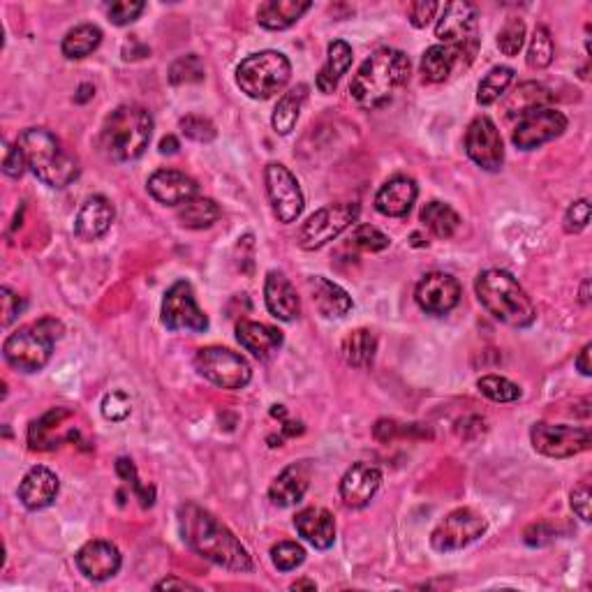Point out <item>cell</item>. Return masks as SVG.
Returning a JSON list of instances; mask_svg holds the SVG:
<instances>
[{"mask_svg":"<svg viewBox=\"0 0 592 592\" xmlns=\"http://www.w3.org/2000/svg\"><path fill=\"white\" fill-rule=\"evenodd\" d=\"M179 525L185 544L204 560L229 572H253V558L241 539L197 502L179 507Z\"/></svg>","mask_w":592,"mask_h":592,"instance_id":"cell-1","label":"cell"},{"mask_svg":"<svg viewBox=\"0 0 592 592\" xmlns=\"http://www.w3.org/2000/svg\"><path fill=\"white\" fill-rule=\"evenodd\" d=\"M410 58L401 49H377L354 74L350 95L359 107H384L410 79Z\"/></svg>","mask_w":592,"mask_h":592,"instance_id":"cell-2","label":"cell"},{"mask_svg":"<svg viewBox=\"0 0 592 592\" xmlns=\"http://www.w3.org/2000/svg\"><path fill=\"white\" fill-rule=\"evenodd\" d=\"M475 292L481 306L495 320L512 329H528L537 320V308L528 292L509 271L486 269L475 280Z\"/></svg>","mask_w":592,"mask_h":592,"instance_id":"cell-3","label":"cell"},{"mask_svg":"<svg viewBox=\"0 0 592 592\" xmlns=\"http://www.w3.org/2000/svg\"><path fill=\"white\" fill-rule=\"evenodd\" d=\"M17 144L24 151L26 165L49 188H68L79 176V160L70 153L54 132L47 128H28Z\"/></svg>","mask_w":592,"mask_h":592,"instance_id":"cell-4","label":"cell"},{"mask_svg":"<svg viewBox=\"0 0 592 592\" xmlns=\"http://www.w3.org/2000/svg\"><path fill=\"white\" fill-rule=\"evenodd\" d=\"M153 116L139 105H121L105 118L100 128V151L114 162L142 158L153 137Z\"/></svg>","mask_w":592,"mask_h":592,"instance_id":"cell-5","label":"cell"},{"mask_svg":"<svg viewBox=\"0 0 592 592\" xmlns=\"http://www.w3.org/2000/svg\"><path fill=\"white\" fill-rule=\"evenodd\" d=\"M65 327L56 317H42V320L26 324L5 338L3 357L19 373H37L49 364L51 354L58 340L63 338Z\"/></svg>","mask_w":592,"mask_h":592,"instance_id":"cell-6","label":"cell"},{"mask_svg":"<svg viewBox=\"0 0 592 592\" xmlns=\"http://www.w3.org/2000/svg\"><path fill=\"white\" fill-rule=\"evenodd\" d=\"M292 63L280 51L266 49L243 58L236 68V84L248 98L269 100L290 84Z\"/></svg>","mask_w":592,"mask_h":592,"instance_id":"cell-7","label":"cell"},{"mask_svg":"<svg viewBox=\"0 0 592 592\" xmlns=\"http://www.w3.org/2000/svg\"><path fill=\"white\" fill-rule=\"evenodd\" d=\"M195 368L204 380L229 391L248 387L250 380H253V368H250L248 361L241 354L218 345L197 350Z\"/></svg>","mask_w":592,"mask_h":592,"instance_id":"cell-8","label":"cell"},{"mask_svg":"<svg viewBox=\"0 0 592 592\" xmlns=\"http://www.w3.org/2000/svg\"><path fill=\"white\" fill-rule=\"evenodd\" d=\"M359 204L357 202H340L329 204L324 209L315 211L299 229V246L303 250H320L338 239L347 227H352L359 220Z\"/></svg>","mask_w":592,"mask_h":592,"instance_id":"cell-9","label":"cell"},{"mask_svg":"<svg viewBox=\"0 0 592 592\" xmlns=\"http://www.w3.org/2000/svg\"><path fill=\"white\" fill-rule=\"evenodd\" d=\"M264 185H266V197H269L271 211L283 225H292L299 220L306 206L303 199V190L296 176L280 162H271L264 169Z\"/></svg>","mask_w":592,"mask_h":592,"instance_id":"cell-10","label":"cell"},{"mask_svg":"<svg viewBox=\"0 0 592 592\" xmlns=\"http://www.w3.org/2000/svg\"><path fill=\"white\" fill-rule=\"evenodd\" d=\"M435 37L442 44L463 49L470 58H475L479 47L477 7L472 3H465V0L444 5L438 26H435Z\"/></svg>","mask_w":592,"mask_h":592,"instance_id":"cell-11","label":"cell"},{"mask_svg":"<svg viewBox=\"0 0 592 592\" xmlns=\"http://www.w3.org/2000/svg\"><path fill=\"white\" fill-rule=\"evenodd\" d=\"M488 528L486 518L470 507H458L454 512H449L438 523V528L431 535V546L438 553H451L461 551L465 546L484 535Z\"/></svg>","mask_w":592,"mask_h":592,"instance_id":"cell-12","label":"cell"},{"mask_svg":"<svg viewBox=\"0 0 592 592\" xmlns=\"http://www.w3.org/2000/svg\"><path fill=\"white\" fill-rule=\"evenodd\" d=\"M162 324L169 331L204 333L209 329V317L197 306L195 292L188 280H176L162 299Z\"/></svg>","mask_w":592,"mask_h":592,"instance_id":"cell-13","label":"cell"},{"mask_svg":"<svg viewBox=\"0 0 592 592\" xmlns=\"http://www.w3.org/2000/svg\"><path fill=\"white\" fill-rule=\"evenodd\" d=\"M530 440L537 454L549 458H572L590 449L592 435L588 428L539 421V424L532 426Z\"/></svg>","mask_w":592,"mask_h":592,"instance_id":"cell-14","label":"cell"},{"mask_svg":"<svg viewBox=\"0 0 592 592\" xmlns=\"http://www.w3.org/2000/svg\"><path fill=\"white\" fill-rule=\"evenodd\" d=\"M465 153L486 172H498L505 165V144L493 118L477 116L465 132Z\"/></svg>","mask_w":592,"mask_h":592,"instance_id":"cell-15","label":"cell"},{"mask_svg":"<svg viewBox=\"0 0 592 592\" xmlns=\"http://www.w3.org/2000/svg\"><path fill=\"white\" fill-rule=\"evenodd\" d=\"M565 130L567 116L558 109L546 107L518 118L516 128L512 132V142L516 148H521V151H535V148L558 139Z\"/></svg>","mask_w":592,"mask_h":592,"instance_id":"cell-16","label":"cell"},{"mask_svg":"<svg viewBox=\"0 0 592 592\" xmlns=\"http://www.w3.org/2000/svg\"><path fill=\"white\" fill-rule=\"evenodd\" d=\"M414 299H417V306L428 315H447L461 301V283L451 273H426L419 280L417 290H414Z\"/></svg>","mask_w":592,"mask_h":592,"instance_id":"cell-17","label":"cell"},{"mask_svg":"<svg viewBox=\"0 0 592 592\" xmlns=\"http://www.w3.org/2000/svg\"><path fill=\"white\" fill-rule=\"evenodd\" d=\"M77 567L79 572L86 576L88 581L102 583L114 579L118 569L123 565L121 551L116 549V544L107 542V539H93V542H86L77 551Z\"/></svg>","mask_w":592,"mask_h":592,"instance_id":"cell-18","label":"cell"},{"mask_svg":"<svg viewBox=\"0 0 592 592\" xmlns=\"http://www.w3.org/2000/svg\"><path fill=\"white\" fill-rule=\"evenodd\" d=\"M382 486V470L370 463H354L340 479V498L345 507L364 509Z\"/></svg>","mask_w":592,"mask_h":592,"instance_id":"cell-19","label":"cell"},{"mask_svg":"<svg viewBox=\"0 0 592 592\" xmlns=\"http://www.w3.org/2000/svg\"><path fill=\"white\" fill-rule=\"evenodd\" d=\"M146 188L155 202L165 206H181L197 197L199 185L192 176L179 172V169H158L148 176Z\"/></svg>","mask_w":592,"mask_h":592,"instance_id":"cell-20","label":"cell"},{"mask_svg":"<svg viewBox=\"0 0 592 592\" xmlns=\"http://www.w3.org/2000/svg\"><path fill=\"white\" fill-rule=\"evenodd\" d=\"M58 491H61V481H58L56 472L44 468V465H35L24 475L19 484V500L21 505L31 512H40V509H47L54 505L58 498Z\"/></svg>","mask_w":592,"mask_h":592,"instance_id":"cell-21","label":"cell"},{"mask_svg":"<svg viewBox=\"0 0 592 592\" xmlns=\"http://www.w3.org/2000/svg\"><path fill=\"white\" fill-rule=\"evenodd\" d=\"M310 477H313V465L308 461L287 465V468L280 472L269 486V498L273 505L276 507L299 505L310 486Z\"/></svg>","mask_w":592,"mask_h":592,"instance_id":"cell-22","label":"cell"},{"mask_svg":"<svg viewBox=\"0 0 592 592\" xmlns=\"http://www.w3.org/2000/svg\"><path fill=\"white\" fill-rule=\"evenodd\" d=\"M264 303L280 322H292L301 315V299L285 273L269 271L264 280Z\"/></svg>","mask_w":592,"mask_h":592,"instance_id":"cell-23","label":"cell"},{"mask_svg":"<svg viewBox=\"0 0 592 592\" xmlns=\"http://www.w3.org/2000/svg\"><path fill=\"white\" fill-rule=\"evenodd\" d=\"M114 216V206H111L107 197H88L86 202L81 204L77 220H74V234H77L81 241H98L109 232Z\"/></svg>","mask_w":592,"mask_h":592,"instance_id":"cell-24","label":"cell"},{"mask_svg":"<svg viewBox=\"0 0 592 592\" xmlns=\"http://www.w3.org/2000/svg\"><path fill=\"white\" fill-rule=\"evenodd\" d=\"M419 197V188L410 176H394L375 195V209L387 218H405Z\"/></svg>","mask_w":592,"mask_h":592,"instance_id":"cell-25","label":"cell"},{"mask_svg":"<svg viewBox=\"0 0 592 592\" xmlns=\"http://www.w3.org/2000/svg\"><path fill=\"white\" fill-rule=\"evenodd\" d=\"M294 528L315 549L327 551L336 542V521L324 507H306L294 516Z\"/></svg>","mask_w":592,"mask_h":592,"instance_id":"cell-26","label":"cell"},{"mask_svg":"<svg viewBox=\"0 0 592 592\" xmlns=\"http://www.w3.org/2000/svg\"><path fill=\"white\" fill-rule=\"evenodd\" d=\"M236 340H239L243 350H248L257 359L271 357L273 352L280 350L283 345V331L271 327V324L241 320L236 324Z\"/></svg>","mask_w":592,"mask_h":592,"instance_id":"cell-27","label":"cell"},{"mask_svg":"<svg viewBox=\"0 0 592 592\" xmlns=\"http://www.w3.org/2000/svg\"><path fill=\"white\" fill-rule=\"evenodd\" d=\"M465 61H472V58L465 54L463 49L449 47V44H433V47L426 49L424 58H421V77L428 84H442L447 81L456 68H461Z\"/></svg>","mask_w":592,"mask_h":592,"instance_id":"cell-28","label":"cell"},{"mask_svg":"<svg viewBox=\"0 0 592 592\" xmlns=\"http://www.w3.org/2000/svg\"><path fill=\"white\" fill-rule=\"evenodd\" d=\"M313 3L310 0H266L257 7V21L266 31H285L292 28Z\"/></svg>","mask_w":592,"mask_h":592,"instance_id":"cell-29","label":"cell"},{"mask_svg":"<svg viewBox=\"0 0 592 592\" xmlns=\"http://www.w3.org/2000/svg\"><path fill=\"white\" fill-rule=\"evenodd\" d=\"M553 93L544 84H537V81H525V84H518L512 93L507 95L502 111H505V118H523L532 114V111L551 107Z\"/></svg>","mask_w":592,"mask_h":592,"instance_id":"cell-30","label":"cell"},{"mask_svg":"<svg viewBox=\"0 0 592 592\" xmlns=\"http://www.w3.org/2000/svg\"><path fill=\"white\" fill-rule=\"evenodd\" d=\"M308 290L310 296H313L315 308L320 310V315L324 317H345L352 310V296L347 294L343 287L331 283L329 278L322 276H313L308 278Z\"/></svg>","mask_w":592,"mask_h":592,"instance_id":"cell-31","label":"cell"},{"mask_svg":"<svg viewBox=\"0 0 592 592\" xmlns=\"http://www.w3.org/2000/svg\"><path fill=\"white\" fill-rule=\"evenodd\" d=\"M352 68V47L345 40H333L327 49V63L322 65L320 74H317V88L320 93L329 95L338 88L340 79L345 77L347 70Z\"/></svg>","mask_w":592,"mask_h":592,"instance_id":"cell-32","label":"cell"},{"mask_svg":"<svg viewBox=\"0 0 592 592\" xmlns=\"http://www.w3.org/2000/svg\"><path fill=\"white\" fill-rule=\"evenodd\" d=\"M308 100V86L306 84H299L287 91L283 98L278 100L276 109H273V116H271V125L273 130L278 132V135H290L294 130L296 121H299L301 116V109L306 105Z\"/></svg>","mask_w":592,"mask_h":592,"instance_id":"cell-33","label":"cell"},{"mask_svg":"<svg viewBox=\"0 0 592 592\" xmlns=\"http://www.w3.org/2000/svg\"><path fill=\"white\" fill-rule=\"evenodd\" d=\"M419 220L435 239H451L461 227V216L444 202H428L421 209Z\"/></svg>","mask_w":592,"mask_h":592,"instance_id":"cell-34","label":"cell"},{"mask_svg":"<svg viewBox=\"0 0 592 592\" xmlns=\"http://www.w3.org/2000/svg\"><path fill=\"white\" fill-rule=\"evenodd\" d=\"M343 359L347 366L352 368H368L373 364L375 352H377V338L370 329H357L347 333L343 345H340Z\"/></svg>","mask_w":592,"mask_h":592,"instance_id":"cell-35","label":"cell"},{"mask_svg":"<svg viewBox=\"0 0 592 592\" xmlns=\"http://www.w3.org/2000/svg\"><path fill=\"white\" fill-rule=\"evenodd\" d=\"M100 42H102V31L98 26L81 24V26H74L72 31L65 33L61 51H63L65 58H70V61H79V58L91 56L93 51L100 47Z\"/></svg>","mask_w":592,"mask_h":592,"instance_id":"cell-36","label":"cell"},{"mask_svg":"<svg viewBox=\"0 0 592 592\" xmlns=\"http://www.w3.org/2000/svg\"><path fill=\"white\" fill-rule=\"evenodd\" d=\"M222 216V209L213 202L211 197H192L190 202L181 204L179 213H176V218L183 227L188 229H206L211 227L213 222H218Z\"/></svg>","mask_w":592,"mask_h":592,"instance_id":"cell-37","label":"cell"},{"mask_svg":"<svg viewBox=\"0 0 592 592\" xmlns=\"http://www.w3.org/2000/svg\"><path fill=\"white\" fill-rule=\"evenodd\" d=\"M68 417L70 410L56 407V410L44 414L40 421H33L31 428H28V444H31V449H56V442L51 438V433H54L56 428H61V424Z\"/></svg>","mask_w":592,"mask_h":592,"instance_id":"cell-38","label":"cell"},{"mask_svg":"<svg viewBox=\"0 0 592 592\" xmlns=\"http://www.w3.org/2000/svg\"><path fill=\"white\" fill-rule=\"evenodd\" d=\"M512 84H514V70L507 68V65H498V68H493L484 79L479 81L477 102L484 107L495 105V102L509 91V86Z\"/></svg>","mask_w":592,"mask_h":592,"instance_id":"cell-39","label":"cell"},{"mask_svg":"<svg viewBox=\"0 0 592 592\" xmlns=\"http://www.w3.org/2000/svg\"><path fill=\"white\" fill-rule=\"evenodd\" d=\"M553 58H555V44H553L551 31L546 26H537L535 33H532L525 61H528L532 70H546L553 63Z\"/></svg>","mask_w":592,"mask_h":592,"instance_id":"cell-40","label":"cell"},{"mask_svg":"<svg viewBox=\"0 0 592 592\" xmlns=\"http://www.w3.org/2000/svg\"><path fill=\"white\" fill-rule=\"evenodd\" d=\"M477 389L488 398V401H493V403H514L523 394L521 387H518L516 382L507 380V377H502V375L479 377Z\"/></svg>","mask_w":592,"mask_h":592,"instance_id":"cell-41","label":"cell"},{"mask_svg":"<svg viewBox=\"0 0 592 592\" xmlns=\"http://www.w3.org/2000/svg\"><path fill=\"white\" fill-rule=\"evenodd\" d=\"M204 77H206L204 63L199 61L197 54L181 56L179 61H174L172 68H169V81H172L174 86L199 84V81H204Z\"/></svg>","mask_w":592,"mask_h":592,"instance_id":"cell-42","label":"cell"},{"mask_svg":"<svg viewBox=\"0 0 592 592\" xmlns=\"http://www.w3.org/2000/svg\"><path fill=\"white\" fill-rule=\"evenodd\" d=\"M271 560L278 572H294L306 560V549L296 542H278L271 549Z\"/></svg>","mask_w":592,"mask_h":592,"instance_id":"cell-43","label":"cell"},{"mask_svg":"<svg viewBox=\"0 0 592 592\" xmlns=\"http://www.w3.org/2000/svg\"><path fill=\"white\" fill-rule=\"evenodd\" d=\"M525 44V24L523 19L518 17H509L505 21V26L500 28L498 33V47L505 56H516L518 51L523 49Z\"/></svg>","mask_w":592,"mask_h":592,"instance_id":"cell-44","label":"cell"},{"mask_svg":"<svg viewBox=\"0 0 592 592\" xmlns=\"http://www.w3.org/2000/svg\"><path fill=\"white\" fill-rule=\"evenodd\" d=\"M179 128L185 137L192 139V142H199V144H209L218 135L216 125H213L209 118H204L199 114L183 116L179 121Z\"/></svg>","mask_w":592,"mask_h":592,"instance_id":"cell-45","label":"cell"},{"mask_svg":"<svg viewBox=\"0 0 592 592\" xmlns=\"http://www.w3.org/2000/svg\"><path fill=\"white\" fill-rule=\"evenodd\" d=\"M116 472H118V477L128 481V484H132V491L137 493L139 500H142V507L144 509L146 507H153V502H155V488L153 486H144L142 481H139L137 468H135V463L130 461V458H118V461H116Z\"/></svg>","mask_w":592,"mask_h":592,"instance_id":"cell-46","label":"cell"},{"mask_svg":"<svg viewBox=\"0 0 592 592\" xmlns=\"http://www.w3.org/2000/svg\"><path fill=\"white\" fill-rule=\"evenodd\" d=\"M352 243L366 253H382L389 248V236L373 225H357L352 232Z\"/></svg>","mask_w":592,"mask_h":592,"instance_id":"cell-47","label":"cell"},{"mask_svg":"<svg viewBox=\"0 0 592 592\" xmlns=\"http://www.w3.org/2000/svg\"><path fill=\"white\" fill-rule=\"evenodd\" d=\"M144 10H146V3H139V0H118V3H111L107 14L111 24L128 26L132 21L142 17Z\"/></svg>","mask_w":592,"mask_h":592,"instance_id":"cell-48","label":"cell"},{"mask_svg":"<svg viewBox=\"0 0 592 592\" xmlns=\"http://www.w3.org/2000/svg\"><path fill=\"white\" fill-rule=\"evenodd\" d=\"M132 412L130 396L125 391H109V394L102 398V414L109 421H125Z\"/></svg>","mask_w":592,"mask_h":592,"instance_id":"cell-49","label":"cell"},{"mask_svg":"<svg viewBox=\"0 0 592 592\" xmlns=\"http://www.w3.org/2000/svg\"><path fill=\"white\" fill-rule=\"evenodd\" d=\"M588 222H590V202L588 199H579V202H574L567 209L562 227H565L567 234H579L588 227Z\"/></svg>","mask_w":592,"mask_h":592,"instance_id":"cell-50","label":"cell"},{"mask_svg":"<svg viewBox=\"0 0 592 592\" xmlns=\"http://www.w3.org/2000/svg\"><path fill=\"white\" fill-rule=\"evenodd\" d=\"M0 303H3V327H10L26 308L24 299L17 292H12L10 287H0Z\"/></svg>","mask_w":592,"mask_h":592,"instance_id":"cell-51","label":"cell"},{"mask_svg":"<svg viewBox=\"0 0 592 592\" xmlns=\"http://www.w3.org/2000/svg\"><path fill=\"white\" fill-rule=\"evenodd\" d=\"M590 502H592L590 484L588 481H581V484L572 491V495H569V505H572L574 514L579 516L583 523L590 521Z\"/></svg>","mask_w":592,"mask_h":592,"instance_id":"cell-52","label":"cell"},{"mask_svg":"<svg viewBox=\"0 0 592 592\" xmlns=\"http://www.w3.org/2000/svg\"><path fill=\"white\" fill-rule=\"evenodd\" d=\"M440 5L433 3V0H419V3H412L410 10H407V14H410V24L414 28H426L431 21L435 19V14H438Z\"/></svg>","mask_w":592,"mask_h":592,"instance_id":"cell-53","label":"cell"},{"mask_svg":"<svg viewBox=\"0 0 592 592\" xmlns=\"http://www.w3.org/2000/svg\"><path fill=\"white\" fill-rule=\"evenodd\" d=\"M412 428H414V424L412 426H403L394 419H380L373 426V435H375V440H380V442H391V440L401 438V435H407L412 431Z\"/></svg>","mask_w":592,"mask_h":592,"instance_id":"cell-54","label":"cell"},{"mask_svg":"<svg viewBox=\"0 0 592 592\" xmlns=\"http://www.w3.org/2000/svg\"><path fill=\"white\" fill-rule=\"evenodd\" d=\"M26 158H24V151H21L19 144H10L5 151V160H3V172L7 176H12V179H19L21 174L26 172Z\"/></svg>","mask_w":592,"mask_h":592,"instance_id":"cell-55","label":"cell"},{"mask_svg":"<svg viewBox=\"0 0 592 592\" xmlns=\"http://www.w3.org/2000/svg\"><path fill=\"white\" fill-rule=\"evenodd\" d=\"M551 539V532H546V525L539 523V525H530L528 530H525V544L528 546H542Z\"/></svg>","mask_w":592,"mask_h":592,"instance_id":"cell-56","label":"cell"},{"mask_svg":"<svg viewBox=\"0 0 592 592\" xmlns=\"http://www.w3.org/2000/svg\"><path fill=\"white\" fill-rule=\"evenodd\" d=\"M590 350H592V345L588 343V345L583 347V350L579 352V357H576V361H574L576 370H579V373H581V375H586V377H590V375H592V366H590Z\"/></svg>","mask_w":592,"mask_h":592,"instance_id":"cell-57","label":"cell"},{"mask_svg":"<svg viewBox=\"0 0 592 592\" xmlns=\"http://www.w3.org/2000/svg\"><path fill=\"white\" fill-rule=\"evenodd\" d=\"M174 588H179V590H199L197 586H192V583H188V581L176 579V576H169V579L155 583V590H174Z\"/></svg>","mask_w":592,"mask_h":592,"instance_id":"cell-58","label":"cell"},{"mask_svg":"<svg viewBox=\"0 0 592 592\" xmlns=\"http://www.w3.org/2000/svg\"><path fill=\"white\" fill-rule=\"evenodd\" d=\"M179 148H181V144L174 135H167V137L160 139V153L162 155H174L176 151H179Z\"/></svg>","mask_w":592,"mask_h":592,"instance_id":"cell-59","label":"cell"},{"mask_svg":"<svg viewBox=\"0 0 592 592\" xmlns=\"http://www.w3.org/2000/svg\"><path fill=\"white\" fill-rule=\"evenodd\" d=\"M93 95H95V86L93 84H81L77 95H74V102H77V105H84V102L91 100Z\"/></svg>","mask_w":592,"mask_h":592,"instance_id":"cell-60","label":"cell"},{"mask_svg":"<svg viewBox=\"0 0 592 592\" xmlns=\"http://www.w3.org/2000/svg\"><path fill=\"white\" fill-rule=\"evenodd\" d=\"M290 588H292V590H315L317 586H315V581L303 579V581H296V583H292Z\"/></svg>","mask_w":592,"mask_h":592,"instance_id":"cell-61","label":"cell"},{"mask_svg":"<svg viewBox=\"0 0 592 592\" xmlns=\"http://www.w3.org/2000/svg\"><path fill=\"white\" fill-rule=\"evenodd\" d=\"M588 287H590V280H586V283H583V290H581V301L583 303H588Z\"/></svg>","mask_w":592,"mask_h":592,"instance_id":"cell-62","label":"cell"},{"mask_svg":"<svg viewBox=\"0 0 592 592\" xmlns=\"http://www.w3.org/2000/svg\"><path fill=\"white\" fill-rule=\"evenodd\" d=\"M412 246H417V248H421V246H428V243H424V241H421V236H419V234H412Z\"/></svg>","mask_w":592,"mask_h":592,"instance_id":"cell-63","label":"cell"}]
</instances>
